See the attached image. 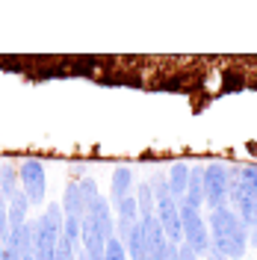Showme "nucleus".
<instances>
[{"label":"nucleus","instance_id":"1","mask_svg":"<svg viewBox=\"0 0 257 260\" xmlns=\"http://www.w3.org/2000/svg\"><path fill=\"white\" fill-rule=\"evenodd\" d=\"M177 210H180V234H183L180 245L192 248L198 257H204L210 251V228H207L204 213L189 207V204H177Z\"/></svg>","mask_w":257,"mask_h":260},{"label":"nucleus","instance_id":"2","mask_svg":"<svg viewBox=\"0 0 257 260\" xmlns=\"http://www.w3.org/2000/svg\"><path fill=\"white\" fill-rule=\"evenodd\" d=\"M18 180H21V192L30 201V207H42L48 201V169L42 160L30 157V160L18 162Z\"/></svg>","mask_w":257,"mask_h":260},{"label":"nucleus","instance_id":"3","mask_svg":"<svg viewBox=\"0 0 257 260\" xmlns=\"http://www.w3.org/2000/svg\"><path fill=\"white\" fill-rule=\"evenodd\" d=\"M240 216L231 210V207H219V210H210L207 213V228H210V245L219 248L222 254L228 257L231 251V243L237 237V228H240Z\"/></svg>","mask_w":257,"mask_h":260},{"label":"nucleus","instance_id":"4","mask_svg":"<svg viewBox=\"0 0 257 260\" xmlns=\"http://www.w3.org/2000/svg\"><path fill=\"white\" fill-rule=\"evenodd\" d=\"M204 207L207 213L228 207V162L222 160L204 162Z\"/></svg>","mask_w":257,"mask_h":260},{"label":"nucleus","instance_id":"5","mask_svg":"<svg viewBox=\"0 0 257 260\" xmlns=\"http://www.w3.org/2000/svg\"><path fill=\"white\" fill-rule=\"evenodd\" d=\"M3 248L12 254L15 260H24V257H36V216H30L21 228H12Z\"/></svg>","mask_w":257,"mask_h":260},{"label":"nucleus","instance_id":"6","mask_svg":"<svg viewBox=\"0 0 257 260\" xmlns=\"http://www.w3.org/2000/svg\"><path fill=\"white\" fill-rule=\"evenodd\" d=\"M157 222H160L163 234H166V240L169 243L180 245L183 243V234H180V210H177V201L175 198H166V201H157Z\"/></svg>","mask_w":257,"mask_h":260},{"label":"nucleus","instance_id":"7","mask_svg":"<svg viewBox=\"0 0 257 260\" xmlns=\"http://www.w3.org/2000/svg\"><path fill=\"white\" fill-rule=\"evenodd\" d=\"M86 216L92 219V225L104 234V240H113L115 237V213L110 207V198L107 195H98L95 201L86 207Z\"/></svg>","mask_w":257,"mask_h":260},{"label":"nucleus","instance_id":"8","mask_svg":"<svg viewBox=\"0 0 257 260\" xmlns=\"http://www.w3.org/2000/svg\"><path fill=\"white\" fill-rule=\"evenodd\" d=\"M133 189H136V172H133V166H115L113 178H110V207H115L121 198L133 195Z\"/></svg>","mask_w":257,"mask_h":260},{"label":"nucleus","instance_id":"9","mask_svg":"<svg viewBox=\"0 0 257 260\" xmlns=\"http://www.w3.org/2000/svg\"><path fill=\"white\" fill-rule=\"evenodd\" d=\"M180 204H189L195 210H204V162H192L189 169V183Z\"/></svg>","mask_w":257,"mask_h":260},{"label":"nucleus","instance_id":"10","mask_svg":"<svg viewBox=\"0 0 257 260\" xmlns=\"http://www.w3.org/2000/svg\"><path fill=\"white\" fill-rule=\"evenodd\" d=\"M189 169H192V162L175 160L172 166H169V172H166V178H169V189H172V198H175L177 204L183 201V192H186V183H189Z\"/></svg>","mask_w":257,"mask_h":260},{"label":"nucleus","instance_id":"11","mask_svg":"<svg viewBox=\"0 0 257 260\" xmlns=\"http://www.w3.org/2000/svg\"><path fill=\"white\" fill-rule=\"evenodd\" d=\"M59 207H62L65 216H74V219H83V216H86V201H83V195H80L77 180H68V183H65V192H62Z\"/></svg>","mask_w":257,"mask_h":260},{"label":"nucleus","instance_id":"12","mask_svg":"<svg viewBox=\"0 0 257 260\" xmlns=\"http://www.w3.org/2000/svg\"><path fill=\"white\" fill-rule=\"evenodd\" d=\"M39 219V228L42 231H48L53 237H62V222H65V213L59 207V201H48V207L36 216Z\"/></svg>","mask_w":257,"mask_h":260},{"label":"nucleus","instance_id":"13","mask_svg":"<svg viewBox=\"0 0 257 260\" xmlns=\"http://www.w3.org/2000/svg\"><path fill=\"white\" fill-rule=\"evenodd\" d=\"M21 192V180H18V166L15 162H0V195L9 201Z\"/></svg>","mask_w":257,"mask_h":260},{"label":"nucleus","instance_id":"14","mask_svg":"<svg viewBox=\"0 0 257 260\" xmlns=\"http://www.w3.org/2000/svg\"><path fill=\"white\" fill-rule=\"evenodd\" d=\"M6 216H9V231L12 228H21L30 219V201L24 198V192H18L15 198L6 201Z\"/></svg>","mask_w":257,"mask_h":260},{"label":"nucleus","instance_id":"15","mask_svg":"<svg viewBox=\"0 0 257 260\" xmlns=\"http://www.w3.org/2000/svg\"><path fill=\"white\" fill-rule=\"evenodd\" d=\"M124 251H127V260H148V240H145L142 222L130 231V237L124 240Z\"/></svg>","mask_w":257,"mask_h":260},{"label":"nucleus","instance_id":"16","mask_svg":"<svg viewBox=\"0 0 257 260\" xmlns=\"http://www.w3.org/2000/svg\"><path fill=\"white\" fill-rule=\"evenodd\" d=\"M142 222V231H145V240H148V257L160 248L163 243H166V234H163L160 222H157V216H145V219H139Z\"/></svg>","mask_w":257,"mask_h":260},{"label":"nucleus","instance_id":"17","mask_svg":"<svg viewBox=\"0 0 257 260\" xmlns=\"http://www.w3.org/2000/svg\"><path fill=\"white\" fill-rule=\"evenodd\" d=\"M133 198H136V207H139V219H145V216H154V210H157V201H154V192H151L148 180L136 183Z\"/></svg>","mask_w":257,"mask_h":260},{"label":"nucleus","instance_id":"18","mask_svg":"<svg viewBox=\"0 0 257 260\" xmlns=\"http://www.w3.org/2000/svg\"><path fill=\"white\" fill-rule=\"evenodd\" d=\"M59 240H65V243L71 245L74 251H80V219H74V216H65L62 222V237Z\"/></svg>","mask_w":257,"mask_h":260},{"label":"nucleus","instance_id":"19","mask_svg":"<svg viewBox=\"0 0 257 260\" xmlns=\"http://www.w3.org/2000/svg\"><path fill=\"white\" fill-rule=\"evenodd\" d=\"M148 186H151V192H154V201H166V198H172V189H169V178H166V172H154L151 178H148Z\"/></svg>","mask_w":257,"mask_h":260},{"label":"nucleus","instance_id":"20","mask_svg":"<svg viewBox=\"0 0 257 260\" xmlns=\"http://www.w3.org/2000/svg\"><path fill=\"white\" fill-rule=\"evenodd\" d=\"M240 192L257 195V162H242V169H240Z\"/></svg>","mask_w":257,"mask_h":260},{"label":"nucleus","instance_id":"21","mask_svg":"<svg viewBox=\"0 0 257 260\" xmlns=\"http://www.w3.org/2000/svg\"><path fill=\"white\" fill-rule=\"evenodd\" d=\"M77 186H80V195H83V201H86V207H89L98 195H101V192H98V180L92 178V175H86L83 180H77Z\"/></svg>","mask_w":257,"mask_h":260},{"label":"nucleus","instance_id":"22","mask_svg":"<svg viewBox=\"0 0 257 260\" xmlns=\"http://www.w3.org/2000/svg\"><path fill=\"white\" fill-rule=\"evenodd\" d=\"M104 260H127V251H124V243L113 237V240H107V251H104Z\"/></svg>","mask_w":257,"mask_h":260},{"label":"nucleus","instance_id":"23","mask_svg":"<svg viewBox=\"0 0 257 260\" xmlns=\"http://www.w3.org/2000/svg\"><path fill=\"white\" fill-rule=\"evenodd\" d=\"M6 237H9V216H6V198L0 195V248L6 243Z\"/></svg>","mask_w":257,"mask_h":260},{"label":"nucleus","instance_id":"24","mask_svg":"<svg viewBox=\"0 0 257 260\" xmlns=\"http://www.w3.org/2000/svg\"><path fill=\"white\" fill-rule=\"evenodd\" d=\"M177 260H201L195 254L192 248H186V245H177Z\"/></svg>","mask_w":257,"mask_h":260},{"label":"nucleus","instance_id":"25","mask_svg":"<svg viewBox=\"0 0 257 260\" xmlns=\"http://www.w3.org/2000/svg\"><path fill=\"white\" fill-rule=\"evenodd\" d=\"M201 260H228V257L222 254V251H219V248H213V245H210V251H207V254H204Z\"/></svg>","mask_w":257,"mask_h":260},{"label":"nucleus","instance_id":"26","mask_svg":"<svg viewBox=\"0 0 257 260\" xmlns=\"http://www.w3.org/2000/svg\"><path fill=\"white\" fill-rule=\"evenodd\" d=\"M71 175H74V180H83L86 178V162H77V166L71 169Z\"/></svg>","mask_w":257,"mask_h":260},{"label":"nucleus","instance_id":"27","mask_svg":"<svg viewBox=\"0 0 257 260\" xmlns=\"http://www.w3.org/2000/svg\"><path fill=\"white\" fill-rule=\"evenodd\" d=\"M248 248H257V225L248 228Z\"/></svg>","mask_w":257,"mask_h":260},{"label":"nucleus","instance_id":"28","mask_svg":"<svg viewBox=\"0 0 257 260\" xmlns=\"http://www.w3.org/2000/svg\"><path fill=\"white\" fill-rule=\"evenodd\" d=\"M74 260H92V257H89V254H86V251H83V248H80V251L74 254Z\"/></svg>","mask_w":257,"mask_h":260},{"label":"nucleus","instance_id":"29","mask_svg":"<svg viewBox=\"0 0 257 260\" xmlns=\"http://www.w3.org/2000/svg\"><path fill=\"white\" fill-rule=\"evenodd\" d=\"M175 260H177V257H175Z\"/></svg>","mask_w":257,"mask_h":260}]
</instances>
